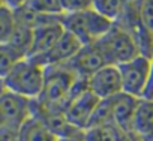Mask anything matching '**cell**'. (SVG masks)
Wrapping results in <instances>:
<instances>
[{
  "mask_svg": "<svg viewBox=\"0 0 153 141\" xmlns=\"http://www.w3.org/2000/svg\"><path fill=\"white\" fill-rule=\"evenodd\" d=\"M138 17L141 26L153 35V0H143Z\"/></svg>",
  "mask_w": 153,
  "mask_h": 141,
  "instance_id": "obj_21",
  "label": "cell"
},
{
  "mask_svg": "<svg viewBox=\"0 0 153 141\" xmlns=\"http://www.w3.org/2000/svg\"><path fill=\"white\" fill-rule=\"evenodd\" d=\"M32 42H33V27L17 23V29H15V32H14V35H12V38H11V41L8 44L23 59H26L30 54Z\"/></svg>",
  "mask_w": 153,
  "mask_h": 141,
  "instance_id": "obj_16",
  "label": "cell"
},
{
  "mask_svg": "<svg viewBox=\"0 0 153 141\" xmlns=\"http://www.w3.org/2000/svg\"><path fill=\"white\" fill-rule=\"evenodd\" d=\"M92 8L111 23H117L125 12V2L123 0H93Z\"/></svg>",
  "mask_w": 153,
  "mask_h": 141,
  "instance_id": "obj_17",
  "label": "cell"
},
{
  "mask_svg": "<svg viewBox=\"0 0 153 141\" xmlns=\"http://www.w3.org/2000/svg\"><path fill=\"white\" fill-rule=\"evenodd\" d=\"M65 29L62 26V15L51 17L41 26L33 29V42L29 57H39L48 53L53 45L60 39Z\"/></svg>",
  "mask_w": 153,
  "mask_h": 141,
  "instance_id": "obj_10",
  "label": "cell"
},
{
  "mask_svg": "<svg viewBox=\"0 0 153 141\" xmlns=\"http://www.w3.org/2000/svg\"><path fill=\"white\" fill-rule=\"evenodd\" d=\"M33 101L18 96L12 92H5L0 95V128H17L32 117Z\"/></svg>",
  "mask_w": 153,
  "mask_h": 141,
  "instance_id": "obj_6",
  "label": "cell"
},
{
  "mask_svg": "<svg viewBox=\"0 0 153 141\" xmlns=\"http://www.w3.org/2000/svg\"><path fill=\"white\" fill-rule=\"evenodd\" d=\"M123 2H125V12L119 21H129V20L140 18L138 12H140V6L143 3V0H123Z\"/></svg>",
  "mask_w": 153,
  "mask_h": 141,
  "instance_id": "obj_23",
  "label": "cell"
},
{
  "mask_svg": "<svg viewBox=\"0 0 153 141\" xmlns=\"http://www.w3.org/2000/svg\"><path fill=\"white\" fill-rule=\"evenodd\" d=\"M23 57L9 44H2L0 45V80H5L6 75L12 70V68Z\"/></svg>",
  "mask_w": 153,
  "mask_h": 141,
  "instance_id": "obj_19",
  "label": "cell"
},
{
  "mask_svg": "<svg viewBox=\"0 0 153 141\" xmlns=\"http://www.w3.org/2000/svg\"><path fill=\"white\" fill-rule=\"evenodd\" d=\"M57 141H84L83 138H59Z\"/></svg>",
  "mask_w": 153,
  "mask_h": 141,
  "instance_id": "obj_27",
  "label": "cell"
},
{
  "mask_svg": "<svg viewBox=\"0 0 153 141\" xmlns=\"http://www.w3.org/2000/svg\"><path fill=\"white\" fill-rule=\"evenodd\" d=\"M45 81V66L32 57L21 59L3 80L8 92H12L26 99L35 101L39 98Z\"/></svg>",
  "mask_w": 153,
  "mask_h": 141,
  "instance_id": "obj_2",
  "label": "cell"
},
{
  "mask_svg": "<svg viewBox=\"0 0 153 141\" xmlns=\"http://www.w3.org/2000/svg\"><path fill=\"white\" fill-rule=\"evenodd\" d=\"M0 141H18V129L0 128Z\"/></svg>",
  "mask_w": 153,
  "mask_h": 141,
  "instance_id": "obj_24",
  "label": "cell"
},
{
  "mask_svg": "<svg viewBox=\"0 0 153 141\" xmlns=\"http://www.w3.org/2000/svg\"><path fill=\"white\" fill-rule=\"evenodd\" d=\"M59 138L47 128V125L32 114L18 129V141H57Z\"/></svg>",
  "mask_w": 153,
  "mask_h": 141,
  "instance_id": "obj_14",
  "label": "cell"
},
{
  "mask_svg": "<svg viewBox=\"0 0 153 141\" xmlns=\"http://www.w3.org/2000/svg\"><path fill=\"white\" fill-rule=\"evenodd\" d=\"M149 141H153V138H150V140H149Z\"/></svg>",
  "mask_w": 153,
  "mask_h": 141,
  "instance_id": "obj_31",
  "label": "cell"
},
{
  "mask_svg": "<svg viewBox=\"0 0 153 141\" xmlns=\"http://www.w3.org/2000/svg\"><path fill=\"white\" fill-rule=\"evenodd\" d=\"M83 45L78 39L65 30L63 35L60 36V39L53 45V48L48 53H45L44 56H39V57H32V59H35L36 62L44 65L45 68L60 66V65H66L76 53H78V50Z\"/></svg>",
  "mask_w": 153,
  "mask_h": 141,
  "instance_id": "obj_11",
  "label": "cell"
},
{
  "mask_svg": "<svg viewBox=\"0 0 153 141\" xmlns=\"http://www.w3.org/2000/svg\"><path fill=\"white\" fill-rule=\"evenodd\" d=\"M110 99V108H111V116H113V122L122 128L125 132L131 134L132 131V120H134V114L137 110V105L140 102L138 98H134L131 95L126 93H119Z\"/></svg>",
  "mask_w": 153,
  "mask_h": 141,
  "instance_id": "obj_12",
  "label": "cell"
},
{
  "mask_svg": "<svg viewBox=\"0 0 153 141\" xmlns=\"http://www.w3.org/2000/svg\"><path fill=\"white\" fill-rule=\"evenodd\" d=\"M105 65L107 62L96 44L83 45L78 50V53L66 63V66L76 77L84 78V80H89L96 70H99Z\"/></svg>",
  "mask_w": 153,
  "mask_h": 141,
  "instance_id": "obj_7",
  "label": "cell"
},
{
  "mask_svg": "<svg viewBox=\"0 0 153 141\" xmlns=\"http://www.w3.org/2000/svg\"><path fill=\"white\" fill-rule=\"evenodd\" d=\"M131 134L140 137L144 141L153 138V101L140 99L134 114Z\"/></svg>",
  "mask_w": 153,
  "mask_h": 141,
  "instance_id": "obj_13",
  "label": "cell"
},
{
  "mask_svg": "<svg viewBox=\"0 0 153 141\" xmlns=\"http://www.w3.org/2000/svg\"><path fill=\"white\" fill-rule=\"evenodd\" d=\"M2 2H3V6H6L12 11H17L27 3V0H2Z\"/></svg>",
  "mask_w": 153,
  "mask_h": 141,
  "instance_id": "obj_26",
  "label": "cell"
},
{
  "mask_svg": "<svg viewBox=\"0 0 153 141\" xmlns=\"http://www.w3.org/2000/svg\"><path fill=\"white\" fill-rule=\"evenodd\" d=\"M5 92H6L5 83H3V80H0V95H2V93H5Z\"/></svg>",
  "mask_w": 153,
  "mask_h": 141,
  "instance_id": "obj_28",
  "label": "cell"
},
{
  "mask_svg": "<svg viewBox=\"0 0 153 141\" xmlns=\"http://www.w3.org/2000/svg\"><path fill=\"white\" fill-rule=\"evenodd\" d=\"M110 20L98 14L93 8L62 15V26L66 32L74 35L81 45L98 42L113 26Z\"/></svg>",
  "mask_w": 153,
  "mask_h": 141,
  "instance_id": "obj_3",
  "label": "cell"
},
{
  "mask_svg": "<svg viewBox=\"0 0 153 141\" xmlns=\"http://www.w3.org/2000/svg\"><path fill=\"white\" fill-rule=\"evenodd\" d=\"M87 89V80L76 77L66 65L45 68V81L42 93L35 102L56 113H63L68 104L78 93Z\"/></svg>",
  "mask_w": 153,
  "mask_h": 141,
  "instance_id": "obj_1",
  "label": "cell"
},
{
  "mask_svg": "<svg viewBox=\"0 0 153 141\" xmlns=\"http://www.w3.org/2000/svg\"><path fill=\"white\" fill-rule=\"evenodd\" d=\"M131 134L125 132L114 123L84 129V141H129Z\"/></svg>",
  "mask_w": 153,
  "mask_h": 141,
  "instance_id": "obj_15",
  "label": "cell"
},
{
  "mask_svg": "<svg viewBox=\"0 0 153 141\" xmlns=\"http://www.w3.org/2000/svg\"><path fill=\"white\" fill-rule=\"evenodd\" d=\"M95 44L101 50L107 65L119 66L140 56L132 33L119 23H114L111 29Z\"/></svg>",
  "mask_w": 153,
  "mask_h": 141,
  "instance_id": "obj_4",
  "label": "cell"
},
{
  "mask_svg": "<svg viewBox=\"0 0 153 141\" xmlns=\"http://www.w3.org/2000/svg\"><path fill=\"white\" fill-rule=\"evenodd\" d=\"M87 89L99 99H108L122 93V80L117 66L105 65L87 80Z\"/></svg>",
  "mask_w": 153,
  "mask_h": 141,
  "instance_id": "obj_8",
  "label": "cell"
},
{
  "mask_svg": "<svg viewBox=\"0 0 153 141\" xmlns=\"http://www.w3.org/2000/svg\"><path fill=\"white\" fill-rule=\"evenodd\" d=\"M143 99L153 101V59H152V62H150V70H149L147 84H146V90H144Z\"/></svg>",
  "mask_w": 153,
  "mask_h": 141,
  "instance_id": "obj_25",
  "label": "cell"
},
{
  "mask_svg": "<svg viewBox=\"0 0 153 141\" xmlns=\"http://www.w3.org/2000/svg\"><path fill=\"white\" fill-rule=\"evenodd\" d=\"M17 29L15 12L6 6L0 8V45L8 44Z\"/></svg>",
  "mask_w": 153,
  "mask_h": 141,
  "instance_id": "obj_18",
  "label": "cell"
},
{
  "mask_svg": "<svg viewBox=\"0 0 153 141\" xmlns=\"http://www.w3.org/2000/svg\"><path fill=\"white\" fill-rule=\"evenodd\" d=\"M129 141H144V140H141L140 137H137V135L131 134V138H129Z\"/></svg>",
  "mask_w": 153,
  "mask_h": 141,
  "instance_id": "obj_29",
  "label": "cell"
},
{
  "mask_svg": "<svg viewBox=\"0 0 153 141\" xmlns=\"http://www.w3.org/2000/svg\"><path fill=\"white\" fill-rule=\"evenodd\" d=\"M3 6V2H2V0H0V8H2Z\"/></svg>",
  "mask_w": 153,
  "mask_h": 141,
  "instance_id": "obj_30",
  "label": "cell"
},
{
  "mask_svg": "<svg viewBox=\"0 0 153 141\" xmlns=\"http://www.w3.org/2000/svg\"><path fill=\"white\" fill-rule=\"evenodd\" d=\"M98 104H99V99L89 89H86L81 93H78L75 98H72V101L65 108L63 114L71 125L84 131L87 128L90 117Z\"/></svg>",
  "mask_w": 153,
  "mask_h": 141,
  "instance_id": "obj_9",
  "label": "cell"
},
{
  "mask_svg": "<svg viewBox=\"0 0 153 141\" xmlns=\"http://www.w3.org/2000/svg\"><path fill=\"white\" fill-rule=\"evenodd\" d=\"M60 5L63 14H71L90 9L93 6V0H60Z\"/></svg>",
  "mask_w": 153,
  "mask_h": 141,
  "instance_id": "obj_22",
  "label": "cell"
},
{
  "mask_svg": "<svg viewBox=\"0 0 153 141\" xmlns=\"http://www.w3.org/2000/svg\"><path fill=\"white\" fill-rule=\"evenodd\" d=\"M24 6L38 15H63L60 0H27Z\"/></svg>",
  "mask_w": 153,
  "mask_h": 141,
  "instance_id": "obj_20",
  "label": "cell"
},
{
  "mask_svg": "<svg viewBox=\"0 0 153 141\" xmlns=\"http://www.w3.org/2000/svg\"><path fill=\"white\" fill-rule=\"evenodd\" d=\"M150 62H152V59L138 56V57L117 66L120 80H122V92L123 93L131 95L138 99H143L146 84H147L149 70H150Z\"/></svg>",
  "mask_w": 153,
  "mask_h": 141,
  "instance_id": "obj_5",
  "label": "cell"
}]
</instances>
